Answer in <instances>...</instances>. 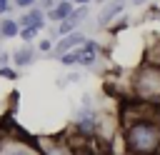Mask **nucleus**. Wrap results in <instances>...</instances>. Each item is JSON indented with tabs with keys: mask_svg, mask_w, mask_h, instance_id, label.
Listing matches in <instances>:
<instances>
[{
	"mask_svg": "<svg viewBox=\"0 0 160 155\" xmlns=\"http://www.w3.org/2000/svg\"><path fill=\"white\" fill-rule=\"evenodd\" d=\"M120 138L128 155H160V112L120 115Z\"/></svg>",
	"mask_w": 160,
	"mask_h": 155,
	"instance_id": "nucleus-1",
	"label": "nucleus"
},
{
	"mask_svg": "<svg viewBox=\"0 0 160 155\" xmlns=\"http://www.w3.org/2000/svg\"><path fill=\"white\" fill-rule=\"evenodd\" d=\"M130 92L140 102L160 105V68L142 62L130 75Z\"/></svg>",
	"mask_w": 160,
	"mask_h": 155,
	"instance_id": "nucleus-2",
	"label": "nucleus"
},
{
	"mask_svg": "<svg viewBox=\"0 0 160 155\" xmlns=\"http://www.w3.org/2000/svg\"><path fill=\"white\" fill-rule=\"evenodd\" d=\"M40 155H78V150L70 145L68 138H60V135H42L35 140Z\"/></svg>",
	"mask_w": 160,
	"mask_h": 155,
	"instance_id": "nucleus-3",
	"label": "nucleus"
},
{
	"mask_svg": "<svg viewBox=\"0 0 160 155\" xmlns=\"http://www.w3.org/2000/svg\"><path fill=\"white\" fill-rule=\"evenodd\" d=\"M125 5H128V2H122V0H110V2L100 5V12H98V18H95V25L102 28V30L110 28L118 18L125 15Z\"/></svg>",
	"mask_w": 160,
	"mask_h": 155,
	"instance_id": "nucleus-4",
	"label": "nucleus"
},
{
	"mask_svg": "<svg viewBox=\"0 0 160 155\" xmlns=\"http://www.w3.org/2000/svg\"><path fill=\"white\" fill-rule=\"evenodd\" d=\"M38 58H40V52H38L35 42H32V45H30V42H22L20 48H15V50L10 52V65H12V68H18V70H22V68L35 65V62H38Z\"/></svg>",
	"mask_w": 160,
	"mask_h": 155,
	"instance_id": "nucleus-5",
	"label": "nucleus"
},
{
	"mask_svg": "<svg viewBox=\"0 0 160 155\" xmlns=\"http://www.w3.org/2000/svg\"><path fill=\"white\" fill-rule=\"evenodd\" d=\"M88 40V35L82 32V30H72L70 35H65V38H60L58 42H55V48H52V52L50 55H45V58H50V60H58L62 52H70V50H75V48H80L82 42Z\"/></svg>",
	"mask_w": 160,
	"mask_h": 155,
	"instance_id": "nucleus-6",
	"label": "nucleus"
},
{
	"mask_svg": "<svg viewBox=\"0 0 160 155\" xmlns=\"http://www.w3.org/2000/svg\"><path fill=\"white\" fill-rule=\"evenodd\" d=\"M0 155H40V150H38L35 142L5 138V140H0Z\"/></svg>",
	"mask_w": 160,
	"mask_h": 155,
	"instance_id": "nucleus-7",
	"label": "nucleus"
},
{
	"mask_svg": "<svg viewBox=\"0 0 160 155\" xmlns=\"http://www.w3.org/2000/svg\"><path fill=\"white\" fill-rule=\"evenodd\" d=\"M18 25H20V28H38V30H45V28H48L45 10H40L38 5L30 8V10H22L20 18H18Z\"/></svg>",
	"mask_w": 160,
	"mask_h": 155,
	"instance_id": "nucleus-8",
	"label": "nucleus"
},
{
	"mask_svg": "<svg viewBox=\"0 0 160 155\" xmlns=\"http://www.w3.org/2000/svg\"><path fill=\"white\" fill-rule=\"evenodd\" d=\"M75 10V5H72V0H58L48 12H45V18H48V22H62V20H68L70 18V12Z\"/></svg>",
	"mask_w": 160,
	"mask_h": 155,
	"instance_id": "nucleus-9",
	"label": "nucleus"
},
{
	"mask_svg": "<svg viewBox=\"0 0 160 155\" xmlns=\"http://www.w3.org/2000/svg\"><path fill=\"white\" fill-rule=\"evenodd\" d=\"M20 35V25H18V18L12 15H2L0 18V40H12Z\"/></svg>",
	"mask_w": 160,
	"mask_h": 155,
	"instance_id": "nucleus-10",
	"label": "nucleus"
},
{
	"mask_svg": "<svg viewBox=\"0 0 160 155\" xmlns=\"http://www.w3.org/2000/svg\"><path fill=\"white\" fill-rule=\"evenodd\" d=\"M88 18H90V5H75V10L70 12V20H72L78 28H80Z\"/></svg>",
	"mask_w": 160,
	"mask_h": 155,
	"instance_id": "nucleus-11",
	"label": "nucleus"
},
{
	"mask_svg": "<svg viewBox=\"0 0 160 155\" xmlns=\"http://www.w3.org/2000/svg\"><path fill=\"white\" fill-rule=\"evenodd\" d=\"M142 62H148V65H158V68H160V40L152 42V45H148V50H145V60H142Z\"/></svg>",
	"mask_w": 160,
	"mask_h": 155,
	"instance_id": "nucleus-12",
	"label": "nucleus"
},
{
	"mask_svg": "<svg viewBox=\"0 0 160 155\" xmlns=\"http://www.w3.org/2000/svg\"><path fill=\"white\" fill-rule=\"evenodd\" d=\"M18 38H20V42H30V45H32V42H38L40 30H38V28H20V35H18Z\"/></svg>",
	"mask_w": 160,
	"mask_h": 155,
	"instance_id": "nucleus-13",
	"label": "nucleus"
},
{
	"mask_svg": "<svg viewBox=\"0 0 160 155\" xmlns=\"http://www.w3.org/2000/svg\"><path fill=\"white\" fill-rule=\"evenodd\" d=\"M58 62H60L62 68H78V48L70 50V52H62V55L58 58Z\"/></svg>",
	"mask_w": 160,
	"mask_h": 155,
	"instance_id": "nucleus-14",
	"label": "nucleus"
},
{
	"mask_svg": "<svg viewBox=\"0 0 160 155\" xmlns=\"http://www.w3.org/2000/svg\"><path fill=\"white\" fill-rule=\"evenodd\" d=\"M35 48H38V52H40V55H50V52H52V48H55V40H50L48 35H45V38H38Z\"/></svg>",
	"mask_w": 160,
	"mask_h": 155,
	"instance_id": "nucleus-15",
	"label": "nucleus"
},
{
	"mask_svg": "<svg viewBox=\"0 0 160 155\" xmlns=\"http://www.w3.org/2000/svg\"><path fill=\"white\" fill-rule=\"evenodd\" d=\"M0 78H5V80H18L20 72H18V68H12V65H2V68H0Z\"/></svg>",
	"mask_w": 160,
	"mask_h": 155,
	"instance_id": "nucleus-16",
	"label": "nucleus"
},
{
	"mask_svg": "<svg viewBox=\"0 0 160 155\" xmlns=\"http://www.w3.org/2000/svg\"><path fill=\"white\" fill-rule=\"evenodd\" d=\"M12 5H15L18 10H30V8L38 5V0H12Z\"/></svg>",
	"mask_w": 160,
	"mask_h": 155,
	"instance_id": "nucleus-17",
	"label": "nucleus"
},
{
	"mask_svg": "<svg viewBox=\"0 0 160 155\" xmlns=\"http://www.w3.org/2000/svg\"><path fill=\"white\" fill-rule=\"evenodd\" d=\"M65 80H68V85H72V82H80V80H82V70H70V72L65 75Z\"/></svg>",
	"mask_w": 160,
	"mask_h": 155,
	"instance_id": "nucleus-18",
	"label": "nucleus"
},
{
	"mask_svg": "<svg viewBox=\"0 0 160 155\" xmlns=\"http://www.w3.org/2000/svg\"><path fill=\"white\" fill-rule=\"evenodd\" d=\"M12 10H15L12 0H0V18H2V15H10Z\"/></svg>",
	"mask_w": 160,
	"mask_h": 155,
	"instance_id": "nucleus-19",
	"label": "nucleus"
},
{
	"mask_svg": "<svg viewBox=\"0 0 160 155\" xmlns=\"http://www.w3.org/2000/svg\"><path fill=\"white\" fill-rule=\"evenodd\" d=\"M158 18H160V8H158V5H152V8H150V12L145 15V20H158Z\"/></svg>",
	"mask_w": 160,
	"mask_h": 155,
	"instance_id": "nucleus-20",
	"label": "nucleus"
},
{
	"mask_svg": "<svg viewBox=\"0 0 160 155\" xmlns=\"http://www.w3.org/2000/svg\"><path fill=\"white\" fill-rule=\"evenodd\" d=\"M2 65H10V52L0 48V68H2Z\"/></svg>",
	"mask_w": 160,
	"mask_h": 155,
	"instance_id": "nucleus-21",
	"label": "nucleus"
},
{
	"mask_svg": "<svg viewBox=\"0 0 160 155\" xmlns=\"http://www.w3.org/2000/svg\"><path fill=\"white\" fill-rule=\"evenodd\" d=\"M55 88H58V90H65V88H68V80H65V75L55 78Z\"/></svg>",
	"mask_w": 160,
	"mask_h": 155,
	"instance_id": "nucleus-22",
	"label": "nucleus"
},
{
	"mask_svg": "<svg viewBox=\"0 0 160 155\" xmlns=\"http://www.w3.org/2000/svg\"><path fill=\"white\" fill-rule=\"evenodd\" d=\"M150 2H155V0H130V5H135V8H142V5H150Z\"/></svg>",
	"mask_w": 160,
	"mask_h": 155,
	"instance_id": "nucleus-23",
	"label": "nucleus"
},
{
	"mask_svg": "<svg viewBox=\"0 0 160 155\" xmlns=\"http://www.w3.org/2000/svg\"><path fill=\"white\" fill-rule=\"evenodd\" d=\"M92 0H72V5H90Z\"/></svg>",
	"mask_w": 160,
	"mask_h": 155,
	"instance_id": "nucleus-24",
	"label": "nucleus"
},
{
	"mask_svg": "<svg viewBox=\"0 0 160 155\" xmlns=\"http://www.w3.org/2000/svg\"><path fill=\"white\" fill-rule=\"evenodd\" d=\"M92 2H98V5H105V2H110V0H92Z\"/></svg>",
	"mask_w": 160,
	"mask_h": 155,
	"instance_id": "nucleus-25",
	"label": "nucleus"
},
{
	"mask_svg": "<svg viewBox=\"0 0 160 155\" xmlns=\"http://www.w3.org/2000/svg\"><path fill=\"white\" fill-rule=\"evenodd\" d=\"M122 2H130V0H122Z\"/></svg>",
	"mask_w": 160,
	"mask_h": 155,
	"instance_id": "nucleus-26",
	"label": "nucleus"
},
{
	"mask_svg": "<svg viewBox=\"0 0 160 155\" xmlns=\"http://www.w3.org/2000/svg\"><path fill=\"white\" fill-rule=\"evenodd\" d=\"M55 2H58V0H55Z\"/></svg>",
	"mask_w": 160,
	"mask_h": 155,
	"instance_id": "nucleus-27",
	"label": "nucleus"
}]
</instances>
